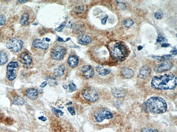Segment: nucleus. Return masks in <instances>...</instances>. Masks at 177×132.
Here are the masks:
<instances>
[{
	"label": "nucleus",
	"mask_w": 177,
	"mask_h": 132,
	"mask_svg": "<svg viewBox=\"0 0 177 132\" xmlns=\"http://www.w3.org/2000/svg\"><path fill=\"white\" fill-rule=\"evenodd\" d=\"M177 80V77L174 75L165 74L153 77L151 85L153 88L157 90H172L176 88Z\"/></svg>",
	"instance_id": "f257e3e1"
},
{
	"label": "nucleus",
	"mask_w": 177,
	"mask_h": 132,
	"mask_svg": "<svg viewBox=\"0 0 177 132\" xmlns=\"http://www.w3.org/2000/svg\"><path fill=\"white\" fill-rule=\"evenodd\" d=\"M144 106L148 112L157 114L164 113L168 109L165 99L159 96L152 97L148 99L145 102Z\"/></svg>",
	"instance_id": "f03ea898"
},
{
	"label": "nucleus",
	"mask_w": 177,
	"mask_h": 132,
	"mask_svg": "<svg viewBox=\"0 0 177 132\" xmlns=\"http://www.w3.org/2000/svg\"><path fill=\"white\" fill-rule=\"evenodd\" d=\"M111 53L114 59L119 61L124 60L127 57L128 49L124 44L119 43L112 47Z\"/></svg>",
	"instance_id": "7ed1b4c3"
},
{
	"label": "nucleus",
	"mask_w": 177,
	"mask_h": 132,
	"mask_svg": "<svg viewBox=\"0 0 177 132\" xmlns=\"http://www.w3.org/2000/svg\"><path fill=\"white\" fill-rule=\"evenodd\" d=\"M82 95L86 100L91 103L96 102L99 99V96L96 90L92 86L83 89Z\"/></svg>",
	"instance_id": "20e7f679"
},
{
	"label": "nucleus",
	"mask_w": 177,
	"mask_h": 132,
	"mask_svg": "<svg viewBox=\"0 0 177 132\" xmlns=\"http://www.w3.org/2000/svg\"><path fill=\"white\" fill-rule=\"evenodd\" d=\"M6 46L7 49L12 53H18L22 49L23 43L18 39L13 38L8 41Z\"/></svg>",
	"instance_id": "39448f33"
},
{
	"label": "nucleus",
	"mask_w": 177,
	"mask_h": 132,
	"mask_svg": "<svg viewBox=\"0 0 177 132\" xmlns=\"http://www.w3.org/2000/svg\"><path fill=\"white\" fill-rule=\"evenodd\" d=\"M18 64L16 61H12L7 66L6 77L8 80L12 81L16 78L18 68Z\"/></svg>",
	"instance_id": "423d86ee"
},
{
	"label": "nucleus",
	"mask_w": 177,
	"mask_h": 132,
	"mask_svg": "<svg viewBox=\"0 0 177 132\" xmlns=\"http://www.w3.org/2000/svg\"><path fill=\"white\" fill-rule=\"evenodd\" d=\"M66 52L64 47L60 45H57L53 47L51 50V57L54 60L60 61L63 58Z\"/></svg>",
	"instance_id": "0eeeda50"
},
{
	"label": "nucleus",
	"mask_w": 177,
	"mask_h": 132,
	"mask_svg": "<svg viewBox=\"0 0 177 132\" xmlns=\"http://www.w3.org/2000/svg\"><path fill=\"white\" fill-rule=\"evenodd\" d=\"M94 116L96 122L98 123L102 122L105 119L109 120L114 117L111 112L105 109L99 110L95 113Z\"/></svg>",
	"instance_id": "6e6552de"
},
{
	"label": "nucleus",
	"mask_w": 177,
	"mask_h": 132,
	"mask_svg": "<svg viewBox=\"0 0 177 132\" xmlns=\"http://www.w3.org/2000/svg\"><path fill=\"white\" fill-rule=\"evenodd\" d=\"M18 59L21 63L26 66H29L33 61L31 56L27 50H24L19 53Z\"/></svg>",
	"instance_id": "1a4fd4ad"
},
{
	"label": "nucleus",
	"mask_w": 177,
	"mask_h": 132,
	"mask_svg": "<svg viewBox=\"0 0 177 132\" xmlns=\"http://www.w3.org/2000/svg\"><path fill=\"white\" fill-rule=\"evenodd\" d=\"M173 64L172 62H165L163 63L156 65L155 66L154 70L157 72H163L170 70Z\"/></svg>",
	"instance_id": "9d476101"
},
{
	"label": "nucleus",
	"mask_w": 177,
	"mask_h": 132,
	"mask_svg": "<svg viewBox=\"0 0 177 132\" xmlns=\"http://www.w3.org/2000/svg\"><path fill=\"white\" fill-rule=\"evenodd\" d=\"M151 72L150 67L148 66H144L140 69L138 76L140 79H145L150 76Z\"/></svg>",
	"instance_id": "9b49d317"
},
{
	"label": "nucleus",
	"mask_w": 177,
	"mask_h": 132,
	"mask_svg": "<svg viewBox=\"0 0 177 132\" xmlns=\"http://www.w3.org/2000/svg\"><path fill=\"white\" fill-rule=\"evenodd\" d=\"M82 73L84 77L87 79H90L93 77L94 74V71L91 66H85L83 67L81 69Z\"/></svg>",
	"instance_id": "f8f14e48"
},
{
	"label": "nucleus",
	"mask_w": 177,
	"mask_h": 132,
	"mask_svg": "<svg viewBox=\"0 0 177 132\" xmlns=\"http://www.w3.org/2000/svg\"><path fill=\"white\" fill-rule=\"evenodd\" d=\"M33 47L35 48L40 49L46 50L48 49L49 47V44L48 43L45 42L43 40L40 39H36L33 41L32 43Z\"/></svg>",
	"instance_id": "ddd939ff"
},
{
	"label": "nucleus",
	"mask_w": 177,
	"mask_h": 132,
	"mask_svg": "<svg viewBox=\"0 0 177 132\" xmlns=\"http://www.w3.org/2000/svg\"><path fill=\"white\" fill-rule=\"evenodd\" d=\"M111 93L114 97L117 98H123L127 94L126 91L122 88H114L112 90Z\"/></svg>",
	"instance_id": "4468645a"
},
{
	"label": "nucleus",
	"mask_w": 177,
	"mask_h": 132,
	"mask_svg": "<svg viewBox=\"0 0 177 132\" xmlns=\"http://www.w3.org/2000/svg\"><path fill=\"white\" fill-rule=\"evenodd\" d=\"M26 96L32 100H35L38 98V93L37 90L33 88L28 89L25 92Z\"/></svg>",
	"instance_id": "2eb2a0df"
},
{
	"label": "nucleus",
	"mask_w": 177,
	"mask_h": 132,
	"mask_svg": "<svg viewBox=\"0 0 177 132\" xmlns=\"http://www.w3.org/2000/svg\"><path fill=\"white\" fill-rule=\"evenodd\" d=\"M31 20V14L29 12L25 11L21 15L20 23L23 26H27L29 24Z\"/></svg>",
	"instance_id": "dca6fc26"
},
{
	"label": "nucleus",
	"mask_w": 177,
	"mask_h": 132,
	"mask_svg": "<svg viewBox=\"0 0 177 132\" xmlns=\"http://www.w3.org/2000/svg\"><path fill=\"white\" fill-rule=\"evenodd\" d=\"M77 40L80 44L87 45L91 42V39L89 36L86 34H82L78 36Z\"/></svg>",
	"instance_id": "f3484780"
},
{
	"label": "nucleus",
	"mask_w": 177,
	"mask_h": 132,
	"mask_svg": "<svg viewBox=\"0 0 177 132\" xmlns=\"http://www.w3.org/2000/svg\"><path fill=\"white\" fill-rule=\"evenodd\" d=\"M121 72L122 76L127 79H131L134 75V71L132 69L129 68L123 69Z\"/></svg>",
	"instance_id": "a211bd4d"
},
{
	"label": "nucleus",
	"mask_w": 177,
	"mask_h": 132,
	"mask_svg": "<svg viewBox=\"0 0 177 132\" xmlns=\"http://www.w3.org/2000/svg\"><path fill=\"white\" fill-rule=\"evenodd\" d=\"M96 70L99 74L103 77L109 74L111 71L110 69L101 66H97Z\"/></svg>",
	"instance_id": "6ab92c4d"
},
{
	"label": "nucleus",
	"mask_w": 177,
	"mask_h": 132,
	"mask_svg": "<svg viewBox=\"0 0 177 132\" xmlns=\"http://www.w3.org/2000/svg\"><path fill=\"white\" fill-rule=\"evenodd\" d=\"M68 63L71 68H75L79 63V59L76 56L72 55L69 58L68 61Z\"/></svg>",
	"instance_id": "aec40b11"
},
{
	"label": "nucleus",
	"mask_w": 177,
	"mask_h": 132,
	"mask_svg": "<svg viewBox=\"0 0 177 132\" xmlns=\"http://www.w3.org/2000/svg\"><path fill=\"white\" fill-rule=\"evenodd\" d=\"M66 66L62 64L56 68L54 70V74L56 77H60L64 74L66 69Z\"/></svg>",
	"instance_id": "412c9836"
},
{
	"label": "nucleus",
	"mask_w": 177,
	"mask_h": 132,
	"mask_svg": "<svg viewBox=\"0 0 177 132\" xmlns=\"http://www.w3.org/2000/svg\"><path fill=\"white\" fill-rule=\"evenodd\" d=\"M154 59L163 62L168 61L171 59L172 58V56L171 55H166L162 56H153L152 57Z\"/></svg>",
	"instance_id": "4be33fe9"
},
{
	"label": "nucleus",
	"mask_w": 177,
	"mask_h": 132,
	"mask_svg": "<svg viewBox=\"0 0 177 132\" xmlns=\"http://www.w3.org/2000/svg\"><path fill=\"white\" fill-rule=\"evenodd\" d=\"M8 57L4 52L0 51V66L3 65L8 62Z\"/></svg>",
	"instance_id": "5701e85b"
},
{
	"label": "nucleus",
	"mask_w": 177,
	"mask_h": 132,
	"mask_svg": "<svg viewBox=\"0 0 177 132\" xmlns=\"http://www.w3.org/2000/svg\"><path fill=\"white\" fill-rule=\"evenodd\" d=\"M46 79L49 85L51 87H53L58 85V81L55 77H47Z\"/></svg>",
	"instance_id": "b1692460"
},
{
	"label": "nucleus",
	"mask_w": 177,
	"mask_h": 132,
	"mask_svg": "<svg viewBox=\"0 0 177 132\" xmlns=\"http://www.w3.org/2000/svg\"><path fill=\"white\" fill-rule=\"evenodd\" d=\"M25 102L24 99L22 97L20 96L15 97L13 100V104L15 105H23L25 104Z\"/></svg>",
	"instance_id": "393cba45"
},
{
	"label": "nucleus",
	"mask_w": 177,
	"mask_h": 132,
	"mask_svg": "<svg viewBox=\"0 0 177 132\" xmlns=\"http://www.w3.org/2000/svg\"><path fill=\"white\" fill-rule=\"evenodd\" d=\"M123 24L125 27L127 28H129L133 26L134 24V22L132 19H126L124 20Z\"/></svg>",
	"instance_id": "a878e982"
},
{
	"label": "nucleus",
	"mask_w": 177,
	"mask_h": 132,
	"mask_svg": "<svg viewBox=\"0 0 177 132\" xmlns=\"http://www.w3.org/2000/svg\"><path fill=\"white\" fill-rule=\"evenodd\" d=\"M86 9V6L81 5L76 7L75 8L74 12L77 14H80L83 13Z\"/></svg>",
	"instance_id": "bb28decb"
},
{
	"label": "nucleus",
	"mask_w": 177,
	"mask_h": 132,
	"mask_svg": "<svg viewBox=\"0 0 177 132\" xmlns=\"http://www.w3.org/2000/svg\"><path fill=\"white\" fill-rule=\"evenodd\" d=\"M52 112L58 118H59V113L60 114V115L61 116L63 115L64 114V112H62L61 110L57 109L55 107L52 108Z\"/></svg>",
	"instance_id": "cd10ccee"
},
{
	"label": "nucleus",
	"mask_w": 177,
	"mask_h": 132,
	"mask_svg": "<svg viewBox=\"0 0 177 132\" xmlns=\"http://www.w3.org/2000/svg\"><path fill=\"white\" fill-rule=\"evenodd\" d=\"M117 3L118 4V7L122 10H125L126 9L127 6L126 4L124 2L121 1H117Z\"/></svg>",
	"instance_id": "c85d7f7f"
},
{
	"label": "nucleus",
	"mask_w": 177,
	"mask_h": 132,
	"mask_svg": "<svg viewBox=\"0 0 177 132\" xmlns=\"http://www.w3.org/2000/svg\"><path fill=\"white\" fill-rule=\"evenodd\" d=\"M6 21V18L5 15L3 14L0 15V26L5 24Z\"/></svg>",
	"instance_id": "c756f323"
},
{
	"label": "nucleus",
	"mask_w": 177,
	"mask_h": 132,
	"mask_svg": "<svg viewBox=\"0 0 177 132\" xmlns=\"http://www.w3.org/2000/svg\"><path fill=\"white\" fill-rule=\"evenodd\" d=\"M69 90L71 92L75 91L76 90V86L73 82H70V83L69 84Z\"/></svg>",
	"instance_id": "7c9ffc66"
},
{
	"label": "nucleus",
	"mask_w": 177,
	"mask_h": 132,
	"mask_svg": "<svg viewBox=\"0 0 177 132\" xmlns=\"http://www.w3.org/2000/svg\"><path fill=\"white\" fill-rule=\"evenodd\" d=\"M141 132H159L156 129H153L150 128H144L142 130Z\"/></svg>",
	"instance_id": "2f4dec72"
},
{
	"label": "nucleus",
	"mask_w": 177,
	"mask_h": 132,
	"mask_svg": "<svg viewBox=\"0 0 177 132\" xmlns=\"http://www.w3.org/2000/svg\"><path fill=\"white\" fill-rule=\"evenodd\" d=\"M154 17L157 20H160L162 18L163 14L161 12L157 11L155 13Z\"/></svg>",
	"instance_id": "473e14b6"
},
{
	"label": "nucleus",
	"mask_w": 177,
	"mask_h": 132,
	"mask_svg": "<svg viewBox=\"0 0 177 132\" xmlns=\"http://www.w3.org/2000/svg\"><path fill=\"white\" fill-rule=\"evenodd\" d=\"M66 25V23L64 22L61 24L59 27H58L56 29V31L58 32H60L62 31V30L64 29V28Z\"/></svg>",
	"instance_id": "72a5a7b5"
},
{
	"label": "nucleus",
	"mask_w": 177,
	"mask_h": 132,
	"mask_svg": "<svg viewBox=\"0 0 177 132\" xmlns=\"http://www.w3.org/2000/svg\"><path fill=\"white\" fill-rule=\"evenodd\" d=\"M67 109L71 115L72 116H74L75 115V112L74 108L73 107H69L67 108Z\"/></svg>",
	"instance_id": "f704fd0d"
},
{
	"label": "nucleus",
	"mask_w": 177,
	"mask_h": 132,
	"mask_svg": "<svg viewBox=\"0 0 177 132\" xmlns=\"http://www.w3.org/2000/svg\"><path fill=\"white\" fill-rule=\"evenodd\" d=\"M166 40V38L165 37H164L163 36H159L158 38H157V42H165Z\"/></svg>",
	"instance_id": "c9c22d12"
},
{
	"label": "nucleus",
	"mask_w": 177,
	"mask_h": 132,
	"mask_svg": "<svg viewBox=\"0 0 177 132\" xmlns=\"http://www.w3.org/2000/svg\"><path fill=\"white\" fill-rule=\"evenodd\" d=\"M108 16H105L104 18H103L101 20V22L102 24L103 25H105L106 24V21L108 18Z\"/></svg>",
	"instance_id": "e433bc0d"
},
{
	"label": "nucleus",
	"mask_w": 177,
	"mask_h": 132,
	"mask_svg": "<svg viewBox=\"0 0 177 132\" xmlns=\"http://www.w3.org/2000/svg\"><path fill=\"white\" fill-rule=\"evenodd\" d=\"M47 83L46 81H44L41 84L40 87L41 88H44L47 85Z\"/></svg>",
	"instance_id": "4c0bfd02"
},
{
	"label": "nucleus",
	"mask_w": 177,
	"mask_h": 132,
	"mask_svg": "<svg viewBox=\"0 0 177 132\" xmlns=\"http://www.w3.org/2000/svg\"><path fill=\"white\" fill-rule=\"evenodd\" d=\"M38 118L40 120H41L43 122H45V121H46L47 120V118L46 117H44V116L40 117Z\"/></svg>",
	"instance_id": "58836bf2"
},
{
	"label": "nucleus",
	"mask_w": 177,
	"mask_h": 132,
	"mask_svg": "<svg viewBox=\"0 0 177 132\" xmlns=\"http://www.w3.org/2000/svg\"><path fill=\"white\" fill-rule=\"evenodd\" d=\"M170 44L167 43H164L161 45L162 47H167L170 46Z\"/></svg>",
	"instance_id": "ea45409f"
},
{
	"label": "nucleus",
	"mask_w": 177,
	"mask_h": 132,
	"mask_svg": "<svg viewBox=\"0 0 177 132\" xmlns=\"http://www.w3.org/2000/svg\"><path fill=\"white\" fill-rule=\"evenodd\" d=\"M171 52H172L171 53H172L174 55H176L177 54V49L176 47H175V48H174L173 49V50L171 51Z\"/></svg>",
	"instance_id": "a19ab883"
},
{
	"label": "nucleus",
	"mask_w": 177,
	"mask_h": 132,
	"mask_svg": "<svg viewBox=\"0 0 177 132\" xmlns=\"http://www.w3.org/2000/svg\"><path fill=\"white\" fill-rule=\"evenodd\" d=\"M18 1L19 3L22 4V3H26V2H27L28 1Z\"/></svg>",
	"instance_id": "79ce46f5"
},
{
	"label": "nucleus",
	"mask_w": 177,
	"mask_h": 132,
	"mask_svg": "<svg viewBox=\"0 0 177 132\" xmlns=\"http://www.w3.org/2000/svg\"><path fill=\"white\" fill-rule=\"evenodd\" d=\"M143 48V47L141 46V45H140L138 47V50L139 51H140L142 50Z\"/></svg>",
	"instance_id": "37998d69"
},
{
	"label": "nucleus",
	"mask_w": 177,
	"mask_h": 132,
	"mask_svg": "<svg viewBox=\"0 0 177 132\" xmlns=\"http://www.w3.org/2000/svg\"><path fill=\"white\" fill-rule=\"evenodd\" d=\"M58 41H59V42H64L63 39L62 38H61L60 37H59V38H58Z\"/></svg>",
	"instance_id": "c03bdc74"
},
{
	"label": "nucleus",
	"mask_w": 177,
	"mask_h": 132,
	"mask_svg": "<svg viewBox=\"0 0 177 132\" xmlns=\"http://www.w3.org/2000/svg\"><path fill=\"white\" fill-rule=\"evenodd\" d=\"M63 87L64 89L67 90L68 88V86L67 85H64L63 86Z\"/></svg>",
	"instance_id": "a18cd8bd"
},
{
	"label": "nucleus",
	"mask_w": 177,
	"mask_h": 132,
	"mask_svg": "<svg viewBox=\"0 0 177 132\" xmlns=\"http://www.w3.org/2000/svg\"><path fill=\"white\" fill-rule=\"evenodd\" d=\"M45 40H46V42H49V41L51 40L49 38H45Z\"/></svg>",
	"instance_id": "49530a36"
},
{
	"label": "nucleus",
	"mask_w": 177,
	"mask_h": 132,
	"mask_svg": "<svg viewBox=\"0 0 177 132\" xmlns=\"http://www.w3.org/2000/svg\"><path fill=\"white\" fill-rule=\"evenodd\" d=\"M1 33H0V39H1Z\"/></svg>",
	"instance_id": "de8ad7c7"
}]
</instances>
